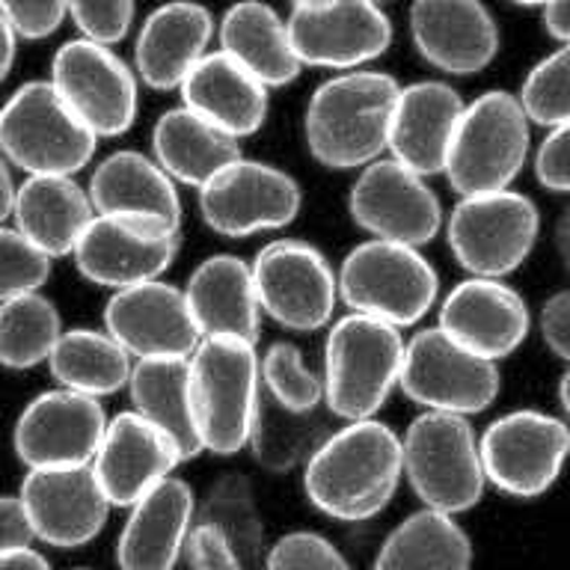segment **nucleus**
<instances>
[{"mask_svg":"<svg viewBox=\"0 0 570 570\" xmlns=\"http://www.w3.org/2000/svg\"><path fill=\"white\" fill-rule=\"evenodd\" d=\"M401 472V436L374 416L351 419L306 458L303 488L318 511L360 523L390 505Z\"/></svg>","mask_w":570,"mask_h":570,"instance_id":"nucleus-1","label":"nucleus"},{"mask_svg":"<svg viewBox=\"0 0 570 570\" xmlns=\"http://www.w3.org/2000/svg\"><path fill=\"white\" fill-rule=\"evenodd\" d=\"M399 80L372 69L333 75L312 92L303 137L312 158L330 169H363L386 151Z\"/></svg>","mask_w":570,"mask_h":570,"instance_id":"nucleus-2","label":"nucleus"},{"mask_svg":"<svg viewBox=\"0 0 570 570\" xmlns=\"http://www.w3.org/2000/svg\"><path fill=\"white\" fill-rule=\"evenodd\" d=\"M258 377L256 342L238 336H205L190 354V407L203 452H240L256 419Z\"/></svg>","mask_w":570,"mask_h":570,"instance_id":"nucleus-3","label":"nucleus"},{"mask_svg":"<svg viewBox=\"0 0 570 570\" xmlns=\"http://www.w3.org/2000/svg\"><path fill=\"white\" fill-rule=\"evenodd\" d=\"M404 336L386 321L347 312L324 345V401L338 419H368L399 386Z\"/></svg>","mask_w":570,"mask_h":570,"instance_id":"nucleus-4","label":"nucleus"},{"mask_svg":"<svg viewBox=\"0 0 570 570\" xmlns=\"http://www.w3.org/2000/svg\"><path fill=\"white\" fill-rule=\"evenodd\" d=\"M98 137L80 122L51 80H30L0 107V155L27 176H75Z\"/></svg>","mask_w":570,"mask_h":570,"instance_id":"nucleus-5","label":"nucleus"},{"mask_svg":"<svg viewBox=\"0 0 570 570\" xmlns=\"http://www.w3.org/2000/svg\"><path fill=\"white\" fill-rule=\"evenodd\" d=\"M529 155V116L520 98L502 89L463 105L443 173L461 196L511 187Z\"/></svg>","mask_w":570,"mask_h":570,"instance_id":"nucleus-6","label":"nucleus"},{"mask_svg":"<svg viewBox=\"0 0 570 570\" xmlns=\"http://www.w3.org/2000/svg\"><path fill=\"white\" fill-rule=\"evenodd\" d=\"M338 297L351 312L410 327L434 306L440 279L419 247L368 238L356 244L338 267Z\"/></svg>","mask_w":570,"mask_h":570,"instance_id":"nucleus-7","label":"nucleus"},{"mask_svg":"<svg viewBox=\"0 0 570 570\" xmlns=\"http://www.w3.org/2000/svg\"><path fill=\"white\" fill-rule=\"evenodd\" d=\"M401 466L425 508L461 514L484 493L479 440L466 416L425 410L401 436Z\"/></svg>","mask_w":570,"mask_h":570,"instance_id":"nucleus-8","label":"nucleus"},{"mask_svg":"<svg viewBox=\"0 0 570 570\" xmlns=\"http://www.w3.org/2000/svg\"><path fill=\"white\" fill-rule=\"evenodd\" d=\"M541 229V217L529 196L514 190L461 196L445 223L454 258L472 276H505L523 265Z\"/></svg>","mask_w":570,"mask_h":570,"instance_id":"nucleus-9","label":"nucleus"},{"mask_svg":"<svg viewBox=\"0 0 570 570\" xmlns=\"http://www.w3.org/2000/svg\"><path fill=\"white\" fill-rule=\"evenodd\" d=\"M399 386L425 410L470 416L497 401L499 368L493 360L452 342L440 327H428L404 342Z\"/></svg>","mask_w":570,"mask_h":570,"instance_id":"nucleus-10","label":"nucleus"},{"mask_svg":"<svg viewBox=\"0 0 570 570\" xmlns=\"http://www.w3.org/2000/svg\"><path fill=\"white\" fill-rule=\"evenodd\" d=\"M484 479L502 493L534 499L559 481L570 458V428L541 410L497 419L479 443Z\"/></svg>","mask_w":570,"mask_h":570,"instance_id":"nucleus-11","label":"nucleus"},{"mask_svg":"<svg viewBox=\"0 0 570 570\" xmlns=\"http://www.w3.org/2000/svg\"><path fill=\"white\" fill-rule=\"evenodd\" d=\"M301 185L265 160L235 158L199 187V214L226 238L276 232L301 214Z\"/></svg>","mask_w":570,"mask_h":570,"instance_id":"nucleus-12","label":"nucleus"},{"mask_svg":"<svg viewBox=\"0 0 570 570\" xmlns=\"http://www.w3.org/2000/svg\"><path fill=\"white\" fill-rule=\"evenodd\" d=\"M48 80L98 140L119 137L137 119V71L110 45L71 39L53 53Z\"/></svg>","mask_w":570,"mask_h":570,"instance_id":"nucleus-13","label":"nucleus"},{"mask_svg":"<svg viewBox=\"0 0 570 570\" xmlns=\"http://www.w3.org/2000/svg\"><path fill=\"white\" fill-rule=\"evenodd\" d=\"M258 306L288 330L327 327L338 303V279L327 256L306 240H274L249 265Z\"/></svg>","mask_w":570,"mask_h":570,"instance_id":"nucleus-14","label":"nucleus"},{"mask_svg":"<svg viewBox=\"0 0 570 570\" xmlns=\"http://www.w3.org/2000/svg\"><path fill=\"white\" fill-rule=\"evenodd\" d=\"M347 212L372 238L407 247H422L443 229V208L425 176L392 155H381L360 169L347 196Z\"/></svg>","mask_w":570,"mask_h":570,"instance_id":"nucleus-15","label":"nucleus"},{"mask_svg":"<svg viewBox=\"0 0 570 570\" xmlns=\"http://www.w3.org/2000/svg\"><path fill=\"white\" fill-rule=\"evenodd\" d=\"M301 66L360 69L392 42V24L377 0H301L288 16Z\"/></svg>","mask_w":570,"mask_h":570,"instance_id":"nucleus-16","label":"nucleus"},{"mask_svg":"<svg viewBox=\"0 0 570 570\" xmlns=\"http://www.w3.org/2000/svg\"><path fill=\"white\" fill-rule=\"evenodd\" d=\"M89 283L110 292L160 279L178 256V229L125 214H96L71 249Z\"/></svg>","mask_w":570,"mask_h":570,"instance_id":"nucleus-17","label":"nucleus"},{"mask_svg":"<svg viewBox=\"0 0 570 570\" xmlns=\"http://www.w3.org/2000/svg\"><path fill=\"white\" fill-rule=\"evenodd\" d=\"M107 416L101 401L75 390L36 395L16 422V454L27 470H66L96 461Z\"/></svg>","mask_w":570,"mask_h":570,"instance_id":"nucleus-18","label":"nucleus"},{"mask_svg":"<svg viewBox=\"0 0 570 570\" xmlns=\"http://www.w3.org/2000/svg\"><path fill=\"white\" fill-rule=\"evenodd\" d=\"M105 330L134 360L190 356L203 338L185 288L164 279L116 288L105 306Z\"/></svg>","mask_w":570,"mask_h":570,"instance_id":"nucleus-19","label":"nucleus"},{"mask_svg":"<svg viewBox=\"0 0 570 570\" xmlns=\"http://www.w3.org/2000/svg\"><path fill=\"white\" fill-rule=\"evenodd\" d=\"M18 499L36 538L60 550H75L92 541L105 529L110 511L92 463L66 470H30Z\"/></svg>","mask_w":570,"mask_h":570,"instance_id":"nucleus-20","label":"nucleus"},{"mask_svg":"<svg viewBox=\"0 0 570 570\" xmlns=\"http://www.w3.org/2000/svg\"><path fill=\"white\" fill-rule=\"evenodd\" d=\"M181 463L176 443L137 410L110 419L92 472L110 505L131 508Z\"/></svg>","mask_w":570,"mask_h":570,"instance_id":"nucleus-21","label":"nucleus"},{"mask_svg":"<svg viewBox=\"0 0 570 570\" xmlns=\"http://www.w3.org/2000/svg\"><path fill=\"white\" fill-rule=\"evenodd\" d=\"M436 327L472 354L499 363L529 336V306L497 276H470L443 301Z\"/></svg>","mask_w":570,"mask_h":570,"instance_id":"nucleus-22","label":"nucleus"},{"mask_svg":"<svg viewBox=\"0 0 570 570\" xmlns=\"http://www.w3.org/2000/svg\"><path fill=\"white\" fill-rule=\"evenodd\" d=\"M410 33L416 51L449 75L488 69L499 51L497 24L481 0H416Z\"/></svg>","mask_w":570,"mask_h":570,"instance_id":"nucleus-23","label":"nucleus"},{"mask_svg":"<svg viewBox=\"0 0 570 570\" xmlns=\"http://www.w3.org/2000/svg\"><path fill=\"white\" fill-rule=\"evenodd\" d=\"M463 114L461 96L440 80H416L399 87L390 116L386 151L422 176L443 173L449 142Z\"/></svg>","mask_w":570,"mask_h":570,"instance_id":"nucleus-24","label":"nucleus"},{"mask_svg":"<svg viewBox=\"0 0 570 570\" xmlns=\"http://www.w3.org/2000/svg\"><path fill=\"white\" fill-rule=\"evenodd\" d=\"M214 18L203 3L173 0L146 16L137 45L134 71L151 89H178L187 71L208 53Z\"/></svg>","mask_w":570,"mask_h":570,"instance_id":"nucleus-25","label":"nucleus"},{"mask_svg":"<svg viewBox=\"0 0 570 570\" xmlns=\"http://www.w3.org/2000/svg\"><path fill=\"white\" fill-rule=\"evenodd\" d=\"M194 523V490L181 479H164L140 502L119 534L116 561L122 570H173Z\"/></svg>","mask_w":570,"mask_h":570,"instance_id":"nucleus-26","label":"nucleus"},{"mask_svg":"<svg viewBox=\"0 0 570 570\" xmlns=\"http://www.w3.org/2000/svg\"><path fill=\"white\" fill-rule=\"evenodd\" d=\"M181 105L220 131L240 140L256 134L267 119V87L232 60L226 51H208L181 80Z\"/></svg>","mask_w":570,"mask_h":570,"instance_id":"nucleus-27","label":"nucleus"},{"mask_svg":"<svg viewBox=\"0 0 570 570\" xmlns=\"http://www.w3.org/2000/svg\"><path fill=\"white\" fill-rule=\"evenodd\" d=\"M89 203L96 214H125L146 220L181 226V199L176 181L167 176L151 155L134 149H119L98 160L89 176Z\"/></svg>","mask_w":570,"mask_h":570,"instance_id":"nucleus-28","label":"nucleus"},{"mask_svg":"<svg viewBox=\"0 0 570 570\" xmlns=\"http://www.w3.org/2000/svg\"><path fill=\"white\" fill-rule=\"evenodd\" d=\"M187 306L199 336H238L256 342L258 306L253 271L244 258L217 253L203 258L185 285Z\"/></svg>","mask_w":570,"mask_h":570,"instance_id":"nucleus-29","label":"nucleus"},{"mask_svg":"<svg viewBox=\"0 0 570 570\" xmlns=\"http://www.w3.org/2000/svg\"><path fill=\"white\" fill-rule=\"evenodd\" d=\"M16 229L51 258L71 256L80 232L96 217L87 187L71 176H27L12 203Z\"/></svg>","mask_w":570,"mask_h":570,"instance_id":"nucleus-30","label":"nucleus"},{"mask_svg":"<svg viewBox=\"0 0 570 570\" xmlns=\"http://www.w3.org/2000/svg\"><path fill=\"white\" fill-rule=\"evenodd\" d=\"M220 51L253 71L267 89L285 87L301 75V60L292 48V36L279 12L262 0H238L226 9L217 24Z\"/></svg>","mask_w":570,"mask_h":570,"instance_id":"nucleus-31","label":"nucleus"},{"mask_svg":"<svg viewBox=\"0 0 570 570\" xmlns=\"http://www.w3.org/2000/svg\"><path fill=\"white\" fill-rule=\"evenodd\" d=\"M128 392L134 410L176 443L181 461L203 452L190 407V356L134 360Z\"/></svg>","mask_w":570,"mask_h":570,"instance_id":"nucleus-32","label":"nucleus"},{"mask_svg":"<svg viewBox=\"0 0 570 570\" xmlns=\"http://www.w3.org/2000/svg\"><path fill=\"white\" fill-rule=\"evenodd\" d=\"M151 158L181 185L203 187L226 164L240 158V142L185 105L160 114L151 131Z\"/></svg>","mask_w":570,"mask_h":570,"instance_id":"nucleus-33","label":"nucleus"},{"mask_svg":"<svg viewBox=\"0 0 570 570\" xmlns=\"http://www.w3.org/2000/svg\"><path fill=\"white\" fill-rule=\"evenodd\" d=\"M472 541L454 514L416 511L383 541L374 570H470Z\"/></svg>","mask_w":570,"mask_h":570,"instance_id":"nucleus-34","label":"nucleus"},{"mask_svg":"<svg viewBox=\"0 0 570 570\" xmlns=\"http://www.w3.org/2000/svg\"><path fill=\"white\" fill-rule=\"evenodd\" d=\"M48 365L66 390L105 399L128 386L134 356L107 330L75 327L62 330L48 356Z\"/></svg>","mask_w":570,"mask_h":570,"instance_id":"nucleus-35","label":"nucleus"},{"mask_svg":"<svg viewBox=\"0 0 570 570\" xmlns=\"http://www.w3.org/2000/svg\"><path fill=\"white\" fill-rule=\"evenodd\" d=\"M60 336V312L42 292L0 303V365L21 372L48 363Z\"/></svg>","mask_w":570,"mask_h":570,"instance_id":"nucleus-36","label":"nucleus"},{"mask_svg":"<svg viewBox=\"0 0 570 570\" xmlns=\"http://www.w3.org/2000/svg\"><path fill=\"white\" fill-rule=\"evenodd\" d=\"M321 422L312 413H297L283 404H276L265 390L258 392L256 419L249 431L247 445L256 454V461L271 472L292 470L294 463L306 461L315 445L321 443Z\"/></svg>","mask_w":570,"mask_h":570,"instance_id":"nucleus-37","label":"nucleus"},{"mask_svg":"<svg viewBox=\"0 0 570 570\" xmlns=\"http://www.w3.org/2000/svg\"><path fill=\"white\" fill-rule=\"evenodd\" d=\"M258 377L262 390L288 410L312 413L324 401V381L303 360L301 347L292 342H276L258 356Z\"/></svg>","mask_w":570,"mask_h":570,"instance_id":"nucleus-38","label":"nucleus"},{"mask_svg":"<svg viewBox=\"0 0 570 570\" xmlns=\"http://www.w3.org/2000/svg\"><path fill=\"white\" fill-rule=\"evenodd\" d=\"M517 98L529 122L547 128L570 122V39L532 66Z\"/></svg>","mask_w":570,"mask_h":570,"instance_id":"nucleus-39","label":"nucleus"},{"mask_svg":"<svg viewBox=\"0 0 570 570\" xmlns=\"http://www.w3.org/2000/svg\"><path fill=\"white\" fill-rule=\"evenodd\" d=\"M205 520H212L229 534L247 568L256 564L262 556V534L265 532H262V520H258L253 497H249L247 481L238 475H226L217 481L208 497V505H205Z\"/></svg>","mask_w":570,"mask_h":570,"instance_id":"nucleus-40","label":"nucleus"},{"mask_svg":"<svg viewBox=\"0 0 570 570\" xmlns=\"http://www.w3.org/2000/svg\"><path fill=\"white\" fill-rule=\"evenodd\" d=\"M53 258L18 229L0 226V303L39 292L51 276Z\"/></svg>","mask_w":570,"mask_h":570,"instance_id":"nucleus-41","label":"nucleus"},{"mask_svg":"<svg viewBox=\"0 0 570 570\" xmlns=\"http://www.w3.org/2000/svg\"><path fill=\"white\" fill-rule=\"evenodd\" d=\"M265 570H351L342 552L315 532H292L265 556Z\"/></svg>","mask_w":570,"mask_h":570,"instance_id":"nucleus-42","label":"nucleus"},{"mask_svg":"<svg viewBox=\"0 0 570 570\" xmlns=\"http://www.w3.org/2000/svg\"><path fill=\"white\" fill-rule=\"evenodd\" d=\"M69 16L83 39L122 42L134 24V0H69Z\"/></svg>","mask_w":570,"mask_h":570,"instance_id":"nucleus-43","label":"nucleus"},{"mask_svg":"<svg viewBox=\"0 0 570 570\" xmlns=\"http://www.w3.org/2000/svg\"><path fill=\"white\" fill-rule=\"evenodd\" d=\"M185 556L190 570H247L229 534L223 532L217 523H212V520H205V517L199 523L190 525L185 541Z\"/></svg>","mask_w":570,"mask_h":570,"instance_id":"nucleus-44","label":"nucleus"},{"mask_svg":"<svg viewBox=\"0 0 570 570\" xmlns=\"http://www.w3.org/2000/svg\"><path fill=\"white\" fill-rule=\"evenodd\" d=\"M0 12L18 39H45L66 21L69 0H0Z\"/></svg>","mask_w":570,"mask_h":570,"instance_id":"nucleus-45","label":"nucleus"},{"mask_svg":"<svg viewBox=\"0 0 570 570\" xmlns=\"http://www.w3.org/2000/svg\"><path fill=\"white\" fill-rule=\"evenodd\" d=\"M534 173L543 187L570 194V122L556 125L534 155Z\"/></svg>","mask_w":570,"mask_h":570,"instance_id":"nucleus-46","label":"nucleus"},{"mask_svg":"<svg viewBox=\"0 0 570 570\" xmlns=\"http://www.w3.org/2000/svg\"><path fill=\"white\" fill-rule=\"evenodd\" d=\"M541 333L552 354L570 365V292L552 294L550 301L543 303Z\"/></svg>","mask_w":570,"mask_h":570,"instance_id":"nucleus-47","label":"nucleus"},{"mask_svg":"<svg viewBox=\"0 0 570 570\" xmlns=\"http://www.w3.org/2000/svg\"><path fill=\"white\" fill-rule=\"evenodd\" d=\"M36 541L33 525L18 497H0V556Z\"/></svg>","mask_w":570,"mask_h":570,"instance_id":"nucleus-48","label":"nucleus"},{"mask_svg":"<svg viewBox=\"0 0 570 570\" xmlns=\"http://www.w3.org/2000/svg\"><path fill=\"white\" fill-rule=\"evenodd\" d=\"M543 24L550 30V36L568 42L570 39V0H550L543 3Z\"/></svg>","mask_w":570,"mask_h":570,"instance_id":"nucleus-49","label":"nucleus"},{"mask_svg":"<svg viewBox=\"0 0 570 570\" xmlns=\"http://www.w3.org/2000/svg\"><path fill=\"white\" fill-rule=\"evenodd\" d=\"M0 570H51V564L33 547H21L0 556Z\"/></svg>","mask_w":570,"mask_h":570,"instance_id":"nucleus-50","label":"nucleus"},{"mask_svg":"<svg viewBox=\"0 0 570 570\" xmlns=\"http://www.w3.org/2000/svg\"><path fill=\"white\" fill-rule=\"evenodd\" d=\"M16 42H18V33L12 30L7 16L0 12V83L7 80L9 69H12V62H16Z\"/></svg>","mask_w":570,"mask_h":570,"instance_id":"nucleus-51","label":"nucleus"},{"mask_svg":"<svg viewBox=\"0 0 570 570\" xmlns=\"http://www.w3.org/2000/svg\"><path fill=\"white\" fill-rule=\"evenodd\" d=\"M12 203H16V185L9 176V160L0 155V223L12 214Z\"/></svg>","mask_w":570,"mask_h":570,"instance_id":"nucleus-52","label":"nucleus"},{"mask_svg":"<svg viewBox=\"0 0 570 570\" xmlns=\"http://www.w3.org/2000/svg\"><path fill=\"white\" fill-rule=\"evenodd\" d=\"M556 244H559V253H561V262L568 267L570 274V208L564 212V217L559 220V232H556Z\"/></svg>","mask_w":570,"mask_h":570,"instance_id":"nucleus-53","label":"nucleus"},{"mask_svg":"<svg viewBox=\"0 0 570 570\" xmlns=\"http://www.w3.org/2000/svg\"><path fill=\"white\" fill-rule=\"evenodd\" d=\"M559 399H561V407H564V413H568V419H570V368L564 372V377H561Z\"/></svg>","mask_w":570,"mask_h":570,"instance_id":"nucleus-54","label":"nucleus"},{"mask_svg":"<svg viewBox=\"0 0 570 570\" xmlns=\"http://www.w3.org/2000/svg\"><path fill=\"white\" fill-rule=\"evenodd\" d=\"M514 3H523V7H543V3H550V0H514Z\"/></svg>","mask_w":570,"mask_h":570,"instance_id":"nucleus-55","label":"nucleus"},{"mask_svg":"<svg viewBox=\"0 0 570 570\" xmlns=\"http://www.w3.org/2000/svg\"><path fill=\"white\" fill-rule=\"evenodd\" d=\"M288 3H292V7H294V3H301V0H288Z\"/></svg>","mask_w":570,"mask_h":570,"instance_id":"nucleus-56","label":"nucleus"},{"mask_svg":"<svg viewBox=\"0 0 570 570\" xmlns=\"http://www.w3.org/2000/svg\"><path fill=\"white\" fill-rule=\"evenodd\" d=\"M377 3H386V0H377Z\"/></svg>","mask_w":570,"mask_h":570,"instance_id":"nucleus-57","label":"nucleus"}]
</instances>
